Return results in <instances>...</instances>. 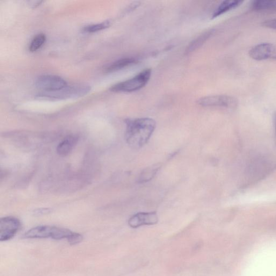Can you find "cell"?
<instances>
[{"instance_id":"6da1fadb","label":"cell","mask_w":276,"mask_h":276,"mask_svg":"<svg viewBox=\"0 0 276 276\" xmlns=\"http://www.w3.org/2000/svg\"><path fill=\"white\" fill-rule=\"evenodd\" d=\"M125 140L133 149H140L147 144L156 127L155 120L149 118L125 120Z\"/></svg>"},{"instance_id":"7a4b0ae2","label":"cell","mask_w":276,"mask_h":276,"mask_svg":"<svg viewBox=\"0 0 276 276\" xmlns=\"http://www.w3.org/2000/svg\"><path fill=\"white\" fill-rule=\"evenodd\" d=\"M91 90L88 85L76 84L66 86L64 88L51 92H41L38 96L43 98L52 99H66L81 97L86 95Z\"/></svg>"},{"instance_id":"3957f363","label":"cell","mask_w":276,"mask_h":276,"mask_svg":"<svg viewBox=\"0 0 276 276\" xmlns=\"http://www.w3.org/2000/svg\"><path fill=\"white\" fill-rule=\"evenodd\" d=\"M151 74V69L144 70L134 77L114 85L110 90L116 92H131L139 90L148 84Z\"/></svg>"},{"instance_id":"277c9868","label":"cell","mask_w":276,"mask_h":276,"mask_svg":"<svg viewBox=\"0 0 276 276\" xmlns=\"http://www.w3.org/2000/svg\"><path fill=\"white\" fill-rule=\"evenodd\" d=\"M36 88L41 92H51L62 89L67 83L62 77L55 75H43L36 80Z\"/></svg>"},{"instance_id":"5b68a950","label":"cell","mask_w":276,"mask_h":276,"mask_svg":"<svg viewBox=\"0 0 276 276\" xmlns=\"http://www.w3.org/2000/svg\"><path fill=\"white\" fill-rule=\"evenodd\" d=\"M199 105L204 107H220L232 108L237 105V100L227 95H215L203 97L198 101Z\"/></svg>"},{"instance_id":"8992f818","label":"cell","mask_w":276,"mask_h":276,"mask_svg":"<svg viewBox=\"0 0 276 276\" xmlns=\"http://www.w3.org/2000/svg\"><path fill=\"white\" fill-rule=\"evenodd\" d=\"M21 222L16 217H5L0 219V241L10 240L20 230Z\"/></svg>"},{"instance_id":"52a82bcc","label":"cell","mask_w":276,"mask_h":276,"mask_svg":"<svg viewBox=\"0 0 276 276\" xmlns=\"http://www.w3.org/2000/svg\"><path fill=\"white\" fill-rule=\"evenodd\" d=\"M249 53L252 59L257 61L276 60V47L269 43H260L254 46Z\"/></svg>"},{"instance_id":"ba28073f","label":"cell","mask_w":276,"mask_h":276,"mask_svg":"<svg viewBox=\"0 0 276 276\" xmlns=\"http://www.w3.org/2000/svg\"><path fill=\"white\" fill-rule=\"evenodd\" d=\"M158 221V216L156 212H141L130 217L128 224L130 227L137 228L143 226L155 225Z\"/></svg>"},{"instance_id":"9c48e42d","label":"cell","mask_w":276,"mask_h":276,"mask_svg":"<svg viewBox=\"0 0 276 276\" xmlns=\"http://www.w3.org/2000/svg\"><path fill=\"white\" fill-rule=\"evenodd\" d=\"M79 137L75 135H68L59 144L56 149L57 153L61 157L69 155L76 146Z\"/></svg>"},{"instance_id":"30bf717a","label":"cell","mask_w":276,"mask_h":276,"mask_svg":"<svg viewBox=\"0 0 276 276\" xmlns=\"http://www.w3.org/2000/svg\"><path fill=\"white\" fill-rule=\"evenodd\" d=\"M54 227L41 226L34 227L26 232L25 238H52Z\"/></svg>"},{"instance_id":"8fae6325","label":"cell","mask_w":276,"mask_h":276,"mask_svg":"<svg viewBox=\"0 0 276 276\" xmlns=\"http://www.w3.org/2000/svg\"><path fill=\"white\" fill-rule=\"evenodd\" d=\"M137 60L134 57H125L115 61L105 68L106 72H113L137 64Z\"/></svg>"},{"instance_id":"7c38bea8","label":"cell","mask_w":276,"mask_h":276,"mask_svg":"<svg viewBox=\"0 0 276 276\" xmlns=\"http://www.w3.org/2000/svg\"><path fill=\"white\" fill-rule=\"evenodd\" d=\"M214 30H209L200 35L199 37L192 41L186 50V53L189 54L201 47L213 35Z\"/></svg>"},{"instance_id":"4fadbf2b","label":"cell","mask_w":276,"mask_h":276,"mask_svg":"<svg viewBox=\"0 0 276 276\" xmlns=\"http://www.w3.org/2000/svg\"><path fill=\"white\" fill-rule=\"evenodd\" d=\"M242 3V2L237 1V0H227V1L223 2L213 12L212 18L215 19L236 8Z\"/></svg>"},{"instance_id":"5bb4252c","label":"cell","mask_w":276,"mask_h":276,"mask_svg":"<svg viewBox=\"0 0 276 276\" xmlns=\"http://www.w3.org/2000/svg\"><path fill=\"white\" fill-rule=\"evenodd\" d=\"M161 166L156 164L148 167L145 169L141 174L138 181L140 183H148L156 176L157 173L161 169Z\"/></svg>"},{"instance_id":"9a60e30c","label":"cell","mask_w":276,"mask_h":276,"mask_svg":"<svg viewBox=\"0 0 276 276\" xmlns=\"http://www.w3.org/2000/svg\"><path fill=\"white\" fill-rule=\"evenodd\" d=\"M252 8L261 11H276V0H257L253 2Z\"/></svg>"},{"instance_id":"2e32d148","label":"cell","mask_w":276,"mask_h":276,"mask_svg":"<svg viewBox=\"0 0 276 276\" xmlns=\"http://www.w3.org/2000/svg\"><path fill=\"white\" fill-rule=\"evenodd\" d=\"M74 232L65 228L54 227L52 238L56 240H60L62 239H68Z\"/></svg>"},{"instance_id":"e0dca14e","label":"cell","mask_w":276,"mask_h":276,"mask_svg":"<svg viewBox=\"0 0 276 276\" xmlns=\"http://www.w3.org/2000/svg\"><path fill=\"white\" fill-rule=\"evenodd\" d=\"M111 25V21L107 20L100 24L90 25L85 27L84 31L86 33H93L100 31L104 30L105 29L110 27Z\"/></svg>"},{"instance_id":"ac0fdd59","label":"cell","mask_w":276,"mask_h":276,"mask_svg":"<svg viewBox=\"0 0 276 276\" xmlns=\"http://www.w3.org/2000/svg\"><path fill=\"white\" fill-rule=\"evenodd\" d=\"M46 37L45 34H40L35 36L30 46L31 52H35L39 50L45 43Z\"/></svg>"},{"instance_id":"d6986e66","label":"cell","mask_w":276,"mask_h":276,"mask_svg":"<svg viewBox=\"0 0 276 276\" xmlns=\"http://www.w3.org/2000/svg\"><path fill=\"white\" fill-rule=\"evenodd\" d=\"M83 237L82 235L76 232H73L67 239L68 242L70 245H76L81 243L83 241Z\"/></svg>"},{"instance_id":"ffe728a7","label":"cell","mask_w":276,"mask_h":276,"mask_svg":"<svg viewBox=\"0 0 276 276\" xmlns=\"http://www.w3.org/2000/svg\"><path fill=\"white\" fill-rule=\"evenodd\" d=\"M262 26L265 28L276 30V19L264 21L262 23Z\"/></svg>"},{"instance_id":"44dd1931","label":"cell","mask_w":276,"mask_h":276,"mask_svg":"<svg viewBox=\"0 0 276 276\" xmlns=\"http://www.w3.org/2000/svg\"><path fill=\"white\" fill-rule=\"evenodd\" d=\"M50 209H40L36 210L35 211V215H42L44 214H48L50 212Z\"/></svg>"},{"instance_id":"7402d4cb","label":"cell","mask_w":276,"mask_h":276,"mask_svg":"<svg viewBox=\"0 0 276 276\" xmlns=\"http://www.w3.org/2000/svg\"><path fill=\"white\" fill-rule=\"evenodd\" d=\"M274 125H275V132H276V113L274 114Z\"/></svg>"}]
</instances>
